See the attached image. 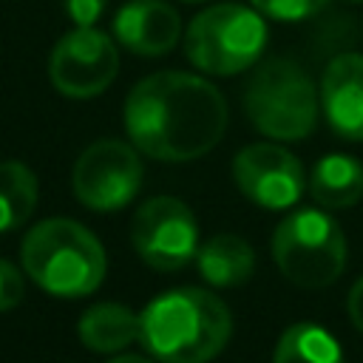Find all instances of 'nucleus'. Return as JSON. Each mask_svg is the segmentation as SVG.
<instances>
[{"label":"nucleus","instance_id":"1","mask_svg":"<svg viewBox=\"0 0 363 363\" xmlns=\"http://www.w3.org/2000/svg\"><path fill=\"white\" fill-rule=\"evenodd\" d=\"M130 142L162 162H190L210 153L227 130L224 94L204 77L159 71L139 79L125 99Z\"/></svg>","mask_w":363,"mask_h":363},{"label":"nucleus","instance_id":"2","mask_svg":"<svg viewBox=\"0 0 363 363\" xmlns=\"http://www.w3.org/2000/svg\"><path fill=\"white\" fill-rule=\"evenodd\" d=\"M230 332L224 301L199 286L162 292L139 315V340L162 363H207L227 346Z\"/></svg>","mask_w":363,"mask_h":363},{"label":"nucleus","instance_id":"3","mask_svg":"<svg viewBox=\"0 0 363 363\" xmlns=\"http://www.w3.org/2000/svg\"><path fill=\"white\" fill-rule=\"evenodd\" d=\"M28 278L57 298L91 295L105 278V250L99 238L74 218H45L34 224L20 247Z\"/></svg>","mask_w":363,"mask_h":363},{"label":"nucleus","instance_id":"4","mask_svg":"<svg viewBox=\"0 0 363 363\" xmlns=\"http://www.w3.org/2000/svg\"><path fill=\"white\" fill-rule=\"evenodd\" d=\"M320 94L309 74L286 57L264 60L244 88V111L255 130L281 142H298L318 125Z\"/></svg>","mask_w":363,"mask_h":363},{"label":"nucleus","instance_id":"5","mask_svg":"<svg viewBox=\"0 0 363 363\" xmlns=\"http://www.w3.org/2000/svg\"><path fill=\"white\" fill-rule=\"evenodd\" d=\"M267 45L264 14L238 3H218L199 11L184 34L187 60L213 77H233L252 68Z\"/></svg>","mask_w":363,"mask_h":363},{"label":"nucleus","instance_id":"6","mask_svg":"<svg viewBox=\"0 0 363 363\" xmlns=\"http://www.w3.org/2000/svg\"><path fill=\"white\" fill-rule=\"evenodd\" d=\"M272 258L292 284L323 289L335 284L346 267V238L326 210L303 207L278 224L272 235Z\"/></svg>","mask_w":363,"mask_h":363},{"label":"nucleus","instance_id":"7","mask_svg":"<svg viewBox=\"0 0 363 363\" xmlns=\"http://www.w3.org/2000/svg\"><path fill=\"white\" fill-rule=\"evenodd\" d=\"M130 241L147 267L176 272L199 252V224L182 199L153 196L136 210L130 221Z\"/></svg>","mask_w":363,"mask_h":363},{"label":"nucleus","instance_id":"8","mask_svg":"<svg viewBox=\"0 0 363 363\" xmlns=\"http://www.w3.org/2000/svg\"><path fill=\"white\" fill-rule=\"evenodd\" d=\"M142 159L130 145L119 139H99L74 162L71 187L88 210L111 213L133 201L142 187Z\"/></svg>","mask_w":363,"mask_h":363},{"label":"nucleus","instance_id":"9","mask_svg":"<svg viewBox=\"0 0 363 363\" xmlns=\"http://www.w3.org/2000/svg\"><path fill=\"white\" fill-rule=\"evenodd\" d=\"M119 71V51L108 34L94 26H77L62 34L48 57L51 85L71 99H91L102 94Z\"/></svg>","mask_w":363,"mask_h":363},{"label":"nucleus","instance_id":"10","mask_svg":"<svg viewBox=\"0 0 363 363\" xmlns=\"http://www.w3.org/2000/svg\"><path fill=\"white\" fill-rule=\"evenodd\" d=\"M233 179L238 190L267 210H286L301 201L306 176L301 162L281 145L255 142L235 153Z\"/></svg>","mask_w":363,"mask_h":363},{"label":"nucleus","instance_id":"11","mask_svg":"<svg viewBox=\"0 0 363 363\" xmlns=\"http://www.w3.org/2000/svg\"><path fill=\"white\" fill-rule=\"evenodd\" d=\"M320 108L329 128L349 142H363V54L335 57L320 77Z\"/></svg>","mask_w":363,"mask_h":363},{"label":"nucleus","instance_id":"12","mask_svg":"<svg viewBox=\"0 0 363 363\" xmlns=\"http://www.w3.org/2000/svg\"><path fill=\"white\" fill-rule=\"evenodd\" d=\"M182 34L176 9L164 0H130L113 17V37L136 57L167 54Z\"/></svg>","mask_w":363,"mask_h":363},{"label":"nucleus","instance_id":"13","mask_svg":"<svg viewBox=\"0 0 363 363\" xmlns=\"http://www.w3.org/2000/svg\"><path fill=\"white\" fill-rule=\"evenodd\" d=\"M309 193L326 210H343L363 196V164L346 153H329L309 173Z\"/></svg>","mask_w":363,"mask_h":363},{"label":"nucleus","instance_id":"14","mask_svg":"<svg viewBox=\"0 0 363 363\" xmlns=\"http://www.w3.org/2000/svg\"><path fill=\"white\" fill-rule=\"evenodd\" d=\"M77 335L91 352H122L125 346L139 340V315L122 303H94L82 312Z\"/></svg>","mask_w":363,"mask_h":363},{"label":"nucleus","instance_id":"15","mask_svg":"<svg viewBox=\"0 0 363 363\" xmlns=\"http://www.w3.org/2000/svg\"><path fill=\"white\" fill-rule=\"evenodd\" d=\"M199 275L213 286H238L244 284L255 269V252L252 247L233 233H221L210 238L196 252Z\"/></svg>","mask_w":363,"mask_h":363},{"label":"nucleus","instance_id":"16","mask_svg":"<svg viewBox=\"0 0 363 363\" xmlns=\"http://www.w3.org/2000/svg\"><path fill=\"white\" fill-rule=\"evenodd\" d=\"M37 207V176L23 162H0V233L23 227Z\"/></svg>","mask_w":363,"mask_h":363},{"label":"nucleus","instance_id":"17","mask_svg":"<svg viewBox=\"0 0 363 363\" xmlns=\"http://www.w3.org/2000/svg\"><path fill=\"white\" fill-rule=\"evenodd\" d=\"M272 363H343V352L323 326L292 323L281 335Z\"/></svg>","mask_w":363,"mask_h":363},{"label":"nucleus","instance_id":"18","mask_svg":"<svg viewBox=\"0 0 363 363\" xmlns=\"http://www.w3.org/2000/svg\"><path fill=\"white\" fill-rule=\"evenodd\" d=\"M250 3L264 17L298 23V20H306V17H315L318 11H323V6L329 0H250Z\"/></svg>","mask_w":363,"mask_h":363},{"label":"nucleus","instance_id":"19","mask_svg":"<svg viewBox=\"0 0 363 363\" xmlns=\"http://www.w3.org/2000/svg\"><path fill=\"white\" fill-rule=\"evenodd\" d=\"M23 295H26V284L20 269L11 261L0 258V312L14 309L23 301Z\"/></svg>","mask_w":363,"mask_h":363},{"label":"nucleus","instance_id":"20","mask_svg":"<svg viewBox=\"0 0 363 363\" xmlns=\"http://www.w3.org/2000/svg\"><path fill=\"white\" fill-rule=\"evenodd\" d=\"M105 3L108 0H62V9L74 26H94L102 17Z\"/></svg>","mask_w":363,"mask_h":363},{"label":"nucleus","instance_id":"21","mask_svg":"<svg viewBox=\"0 0 363 363\" xmlns=\"http://www.w3.org/2000/svg\"><path fill=\"white\" fill-rule=\"evenodd\" d=\"M346 309H349V318L352 323L363 332V275L354 281V286L349 289V301H346Z\"/></svg>","mask_w":363,"mask_h":363},{"label":"nucleus","instance_id":"22","mask_svg":"<svg viewBox=\"0 0 363 363\" xmlns=\"http://www.w3.org/2000/svg\"><path fill=\"white\" fill-rule=\"evenodd\" d=\"M108 363H153V360H147V357H142V354H119V357H113V360H108Z\"/></svg>","mask_w":363,"mask_h":363},{"label":"nucleus","instance_id":"23","mask_svg":"<svg viewBox=\"0 0 363 363\" xmlns=\"http://www.w3.org/2000/svg\"><path fill=\"white\" fill-rule=\"evenodd\" d=\"M184 3H204V0H184Z\"/></svg>","mask_w":363,"mask_h":363}]
</instances>
